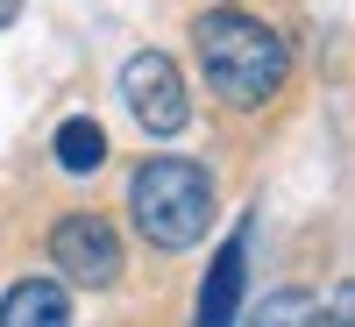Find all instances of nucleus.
Masks as SVG:
<instances>
[{"mask_svg": "<svg viewBox=\"0 0 355 327\" xmlns=\"http://www.w3.org/2000/svg\"><path fill=\"white\" fill-rule=\"evenodd\" d=\"M8 15H15V0H0V22H8Z\"/></svg>", "mask_w": 355, "mask_h": 327, "instance_id": "obj_9", "label": "nucleus"}, {"mask_svg": "<svg viewBox=\"0 0 355 327\" xmlns=\"http://www.w3.org/2000/svg\"><path fill=\"white\" fill-rule=\"evenodd\" d=\"M192 43H199L206 85H214L227 107H263V100L284 85V43H277V28H263V22L234 15V8L199 15Z\"/></svg>", "mask_w": 355, "mask_h": 327, "instance_id": "obj_1", "label": "nucleus"}, {"mask_svg": "<svg viewBox=\"0 0 355 327\" xmlns=\"http://www.w3.org/2000/svg\"><path fill=\"white\" fill-rule=\"evenodd\" d=\"M234 327H320V306L306 299V292H270L249 320H234Z\"/></svg>", "mask_w": 355, "mask_h": 327, "instance_id": "obj_8", "label": "nucleus"}, {"mask_svg": "<svg viewBox=\"0 0 355 327\" xmlns=\"http://www.w3.org/2000/svg\"><path fill=\"white\" fill-rule=\"evenodd\" d=\"M0 327H71V299L57 278H21L0 299Z\"/></svg>", "mask_w": 355, "mask_h": 327, "instance_id": "obj_6", "label": "nucleus"}, {"mask_svg": "<svg viewBox=\"0 0 355 327\" xmlns=\"http://www.w3.org/2000/svg\"><path fill=\"white\" fill-rule=\"evenodd\" d=\"M50 263L64 271L71 285H114L121 278V242H114V228L100 221V214H64L57 221V235H50Z\"/></svg>", "mask_w": 355, "mask_h": 327, "instance_id": "obj_4", "label": "nucleus"}, {"mask_svg": "<svg viewBox=\"0 0 355 327\" xmlns=\"http://www.w3.org/2000/svg\"><path fill=\"white\" fill-rule=\"evenodd\" d=\"M242 271H249V228H234L220 256H214V271H206L199 285V327H234L242 320Z\"/></svg>", "mask_w": 355, "mask_h": 327, "instance_id": "obj_5", "label": "nucleus"}, {"mask_svg": "<svg viewBox=\"0 0 355 327\" xmlns=\"http://www.w3.org/2000/svg\"><path fill=\"white\" fill-rule=\"evenodd\" d=\"M121 100L135 107V121L150 135H178L192 121V100H185V78H178V65L164 50H135L121 65Z\"/></svg>", "mask_w": 355, "mask_h": 327, "instance_id": "obj_3", "label": "nucleus"}, {"mask_svg": "<svg viewBox=\"0 0 355 327\" xmlns=\"http://www.w3.org/2000/svg\"><path fill=\"white\" fill-rule=\"evenodd\" d=\"M57 164H64V171H100L107 164V135H100V121H85V114H71V121L64 128H57Z\"/></svg>", "mask_w": 355, "mask_h": 327, "instance_id": "obj_7", "label": "nucleus"}, {"mask_svg": "<svg viewBox=\"0 0 355 327\" xmlns=\"http://www.w3.org/2000/svg\"><path fill=\"white\" fill-rule=\"evenodd\" d=\"M128 214L142 228V242L157 249H192L206 221H214V178L192 157H150L128 178Z\"/></svg>", "mask_w": 355, "mask_h": 327, "instance_id": "obj_2", "label": "nucleus"}]
</instances>
